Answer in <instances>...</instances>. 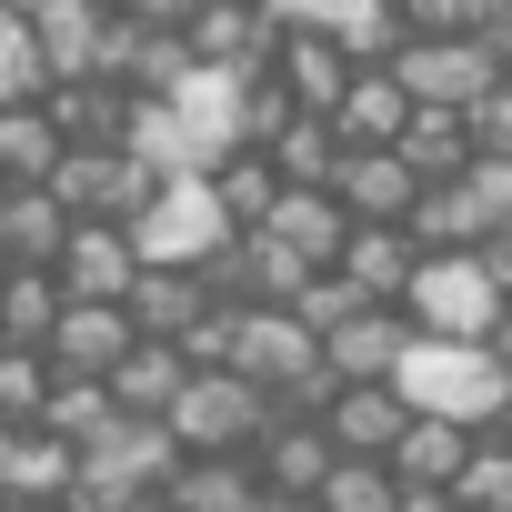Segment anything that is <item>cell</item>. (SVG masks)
<instances>
[{
	"instance_id": "cell-37",
	"label": "cell",
	"mask_w": 512,
	"mask_h": 512,
	"mask_svg": "<svg viewBox=\"0 0 512 512\" xmlns=\"http://www.w3.org/2000/svg\"><path fill=\"white\" fill-rule=\"evenodd\" d=\"M0 282H11V262H0Z\"/></svg>"
},
{
	"instance_id": "cell-9",
	"label": "cell",
	"mask_w": 512,
	"mask_h": 512,
	"mask_svg": "<svg viewBox=\"0 0 512 512\" xmlns=\"http://www.w3.org/2000/svg\"><path fill=\"white\" fill-rule=\"evenodd\" d=\"M141 332H131V302H61V322H51V372H71V382H111V362L131 352Z\"/></svg>"
},
{
	"instance_id": "cell-26",
	"label": "cell",
	"mask_w": 512,
	"mask_h": 512,
	"mask_svg": "<svg viewBox=\"0 0 512 512\" xmlns=\"http://www.w3.org/2000/svg\"><path fill=\"white\" fill-rule=\"evenodd\" d=\"M312 502H322V512H402V472H392L382 452H342Z\"/></svg>"
},
{
	"instance_id": "cell-4",
	"label": "cell",
	"mask_w": 512,
	"mask_h": 512,
	"mask_svg": "<svg viewBox=\"0 0 512 512\" xmlns=\"http://www.w3.org/2000/svg\"><path fill=\"white\" fill-rule=\"evenodd\" d=\"M412 101H432V111H472L492 81H512V61H502V41H482V31H402V51L382 61Z\"/></svg>"
},
{
	"instance_id": "cell-32",
	"label": "cell",
	"mask_w": 512,
	"mask_h": 512,
	"mask_svg": "<svg viewBox=\"0 0 512 512\" xmlns=\"http://www.w3.org/2000/svg\"><path fill=\"white\" fill-rule=\"evenodd\" d=\"M472 151H492V161H512V81H492V91L472 101Z\"/></svg>"
},
{
	"instance_id": "cell-20",
	"label": "cell",
	"mask_w": 512,
	"mask_h": 512,
	"mask_svg": "<svg viewBox=\"0 0 512 512\" xmlns=\"http://www.w3.org/2000/svg\"><path fill=\"white\" fill-rule=\"evenodd\" d=\"M161 492L181 512H251V502H262V472H251V452H181V472Z\"/></svg>"
},
{
	"instance_id": "cell-8",
	"label": "cell",
	"mask_w": 512,
	"mask_h": 512,
	"mask_svg": "<svg viewBox=\"0 0 512 512\" xmlns=\"http://www.w3.org/2000/svg\"><path fill=\"white\" fill-rule=\"evenodd\" d=\"M51 282H61L71 302H131L141 251H131V231H121V221H71V241H61Z\"/></svg>"
},
{
	"instance_id": "cell-16",
	"label": "cell",
	"mask_w": 512,
	"mask_h": 512,
	"mask_svg": "<svg viewBox=\"0 0 512 512\" xmlns=\"http://www.w3.org/2000/svg\"><path fill=\"white\" fill-rule=\"evenodd\" d=\"M402 422H412V402H402L392 382H332V402H322V432H332V452H382V462H392Z\"/></svg>"
},
{
	"instance_id": "cell-7",
	"label": "cell",
	"mask_w": 512,
	"mask_h": 512,
	"mask_svg": "<svg viewBox=\"0 0 512 512\" xmlns=\"http://www.w3.org/2000/svg\"><path fill=\"white\" fill-rule=\"evenodd\" d=\"M111 11L101 0H41L31 11V41H41V71L51 81H111Z\"/></svg>"
},
{
	"instance_id": "cell-29",
	"label": "cell",
	"mask_w": 512,
	"mask_h": 512,
	"mask_svg": "<svg viewBox=\"0 0 512 512\" xmlns=\"http://www.w3.org/2000/svg\"><path fill=\"white\" fill-rule=\"evenodd\" d=\"M51 352H21V342H0V422H41V402H51Z\"/></svg>"
},
{
	"instance_id": "cell-36",
	"label": "cell",
	"mask_w": 512,
	"mask_h": 512,
	"mask_svg": "<svg viewBox=\"0 0 512 512\" xmlns=\"http://www.w3.org/2000/svg\"><path fill=\"white\" fill-rule=\"evenodd\" d=\"M121 512H181V502H171V492H141V502H121Z\"/></svg>"
},
{
	"instance_id": "cell-18",
	"label": "cell",
	"mask_w": 512,
	"mask_h": 512,
	"mask_svg": "<svg viewBox=\"0 0 512 512\" xmlns=\"http://www.w3.org/2000/svg\"><path fill=\"white\" fill-rule=\"evenodd\" d=\"M61 241H71V211H61L41 181L0 191V262H21V272H51V262H61Z\"/></svg>"
},
{
	"instance_id": "cell-2",
	"label": "cell",
	"mask_w": 512,
	"mask_h": 512,
	"mask_svg": "<svg viewBox=\"0 0 512 512\" xmlns=\"http://www.w3.org/2000/svg\"><path fill=\"white\" fill-rule=\"evenodd\" d=\"M131 251H141V272H211L221 251L241 241V221L221 211V191H211V171H171L131 221Z\"/></svg>"
},
{
	"instance_id": "cell-14",
	"label": "cell",
	"mask_w": 512,
	"mask_h": 512,
	"mask_svg": "<svg viewBox=\"0 0 512 512\" xmlns=\"http://www.w3.org/2000/svg\"><path fill=\"white\" fill-rule=\"evenodd\" d=\"M322 121L342 131V151H392V141H402V121H412V91H402L382 61H362V71H352V91H342Z\"/></svg>"
},
{
	"instance_id": "cell-17",
	"label": "cell",
	"mask_w": 512,
	"mask_h": 512,
	"mask_svg": "<svg viewBox=\"0 0 512 512\" xmlns=\"http://www.w3.org/2000/svg\"><path fill=\"white\" fill-rule=\"evenodd\" d=\"M332 191H342V211H352V221H412V201H422V171H412L402 151H342Z\"/></svg>"
},
{
	"instance_id": "cell-28",
	"label": "cell",
	"mask_w": 512,
	"mask_h": 512,
	"mask_svg": "<svg viewBox=\"0 0 512 512\" xmlns=\"http://www.w3.org/2000/svg\"><path fill=\"white\" fill-rule=\"evenodd\" d=\"M211 191H221V211H231L241 231H262L272 201H282V171H272V151H231V161L211 171Z\"/></svg>"
},
{
	"instance_id": "cell-5",
	"label": "cell",
	"mask_w": 512,
	"mask_h": 512,
	"mask_svg": "<svg viewBox=\"0 0 512 512\" xmlns=\"http://www.w3.org/2000/svg\"><path fill=\"white\" fill-rule=\"evenodd\" d=\"M161 422H171L181 452H251V442L272 432V392L241 382L231 362H191V382H181V402Z\"/></svg>"
},
{
	"instance_id": "cell-22",
	"label": "cell",
	"mask_w": 512,
	"mask_h": 512,
	"mask_svg": "<svg viewBox=\"0 0 512 512\" xmlns=\"http://www.w3.org/2000/svg\"><path fill=\"white\" fill-rule=\"evenodd\" d=\"M412 262H422V241H412L402 221H352V241H342V262H332V272H352L372 302H402Z\"/></svg>"
},
{
	"instance_id": "cell-13",
	"label": "cell",
	"mask_w": 512,
	"mask_h": 512,
	"mask_svg": "<svg viewBox=\"0 0 512 512\" xmlns=\"http://www.w3.org/2000/svg\"><path fill=\"white\" fill-rule=\"evenodd\" d=\"M282 251H302L312 272H332L342 262V241H352V211H342V191H312V181H282V201H272V221H262Z\"/></svg>"
},
{
	"instance_id": "cell-10",
	"label": "cell",
	"mask_w": 512,
	"mask_h": 512,
	"mask_svg": "<svg viewBox=\"0 0 512 512\" xmlns=\"http://www.w3.org/2000/svg\"><path fill=\"white\" fill-rule=\"evenodd\" d=\"M262 71H272V91H282L292 111H332V101L352 91V71H362V61H352L342 41H322V31H292V21H282V41H272V61H262Z\"/></svg>"
},
{
	"instance_id": "cell-21",
	"label": "cell",
	"mask_w": 512,
	"mask_h": 512,
	"mask_svg": "<svg viewBox=\"0 0 512 512\" xmlns=\"http://www.w3.org/2000/svg\"><path fill=\"white\" fill-rule=\"evenodd\" d=\"M181 382H191V352H181V342H131V352L111 362V402L141 412V422H161V412L181 402Z\"/></svg>"
},
{
	"instance_id": "cell-19",
	"label": "cell",
	"mask_w": 512,
	"mask_h": 512,
	"mask_svg": "<svg viewBox=\"0 0 512 512\" xmlns=\"http://www.w3.org/2000/svg\"><path fill=\"white\" fill-rule=\"evenodd\" d=\"M472 442H482V432L412 412V422H402V442H392V472H402V492H452V482H462V462H472Z\"/></svg>"
},
{
	"instance_id": "cell-38",
	"label": "cell",
	"mask_w": 512,
	"mask_h": 512,
	"mask_svg": "<svg viewBox=\"0 0 512 512\" xmlns=\"http://www.w3.org/2000/svg\"><path fill=\"white\" fill-rule=\"evenodd\" d=\"M0 512H11V502H0Z\"/></svg>"
},
{
	"instance_id": "cell-15",
	"label": "cell",
	"mask_w": 512,
	"mask_h": 512,
	"mask_svg": "<svg viewBox=\"0 0 512 512\" xmlns=\"http://www.w3.org/2000/svg\"><path fill=\"white\" fill-rule=\"evenodd\" d=\"M402 342H412L402 302H372V312H352L342 332H322V372H332V382H392Z\"/></svg>"
},
{
	"instance_id": "cell-27",
	"label": "cell",
	"mask_w": 512,
	"mask_h": 512,
	"mask_svg": "<svg viewBox=\"0 0 512 512\" xmlns=\"http://www.w3.org/2000/svg\"><path fill=\"white\" fill-rule=\"evenodd\" d=\"M61 302H71V292H61L51 272H21V262H11V282H0V342L41 352V342H51V322H61Z\"/></svg>"
},
{
	"instance_id": "cell-34",
	"label": "cell",
	"mask_w": 512,
	"mask_h": 512,
	"mask_svg": "<svg viewBox=\"0 0 512 512\" xmlns=\"http://www.w3.org/2000/svg\"><path fill=\"white\" fill-rule=\"evenodd\" d=\"M402 512H462L452 492H402Z\"/></svg>"
},
{
	"instance_id": "cell-25",
	"label": "cell",
	"mask_w": 512,
	"mask_h": 512,
	"mask_svg": "<svg viewBox=\"0 0 512 512\" xmlns=\"http://www.w3.org/2000/svg\"><path fill=\"white\" fill-rule=\"evenodd\" d=\"M262 151H272V171H282V181H312V191H332V171H342V131H332L322 111H292Z\"/></svg>"
},
{
	"instance_id": "cell-12",
	"label": "cell",
	"mask_w": 512,
	"mask_h": 512,
	"mask_svg": "<svg viewBox=\"0 0 512 512\" xmlns=\"http://www.w3.org/2000/svg\"><path fill=\"white\" fill-rule=\"evenodd\" d=\"M332 462H342V452H332L322 412H282L262 442H251V472H262V492H292V502H312Z\"/></svg>"
},
{
	"instance_id": "cell-23",
	"label": "cell",
	"mask_w": 512,
	"mask_h": 512,
	"mask_svg": "<svg viewBox=\"0 0 512 512\" xmlns=\"http://www.w3.org/2000/svg\"><path fill=\"white\" fill-rule=\"evenodd\" d=\"M422 181H462L482 151H472V111H432V101H412V121H402V141H392Z\"/></svg>"
},
{
	"instance_id": "cell-31",
	"label": "cell",
	"mask_w": 512,
	"mask_h": 512,
	"mask_svg": "<svg viewBox=\"0 0 512 512\" xmlns=\"http://www.w3.org/2000/svg\"><path fill=\"white\" fill-rule=\"evenodd\" d=\"M462 191H472V211H482V231H512V161H492V151H482V161L462 171Z\"/></svg>"
},
{
	"instance_id": "cell-35",
	"label": "cell",
	"mask_w": 512,
	"mask_h": 512,
	"mask_svg": "<svg viewBox=\"0 0 512 512\" xmlns=\"http://www.w3.org/2000/svg\"><path fill=\"white\" fill-rule=\"evenodd\" d=\"M251 512H322V502H292V492H262V502H251Z\"/></svg>"
},
{
	"instance_id": "cell-1",
	"label": "cell",
	"mask_w": 512,
	"mask_h": 512,
	"mask_svg": "<svg viewBox=\"0 0 512 512\" xmlns=\"http://www.w3.org/2000/svg\"><path fill=\"white\" fill-rule=\"evenodd\" d=\"M392 392L412 412H432V422H462V432L512 422V362L492 342H432V332H412L402 362H392Z\"/></svg>"
},
{
	"instance_id": "cell-6",
	"label": "cell",
	"mask_w": 512,
	"mask_h": 512,
	"mask_svg": "<svg viewBox=\"0 0 512 512\" xmlns=\"http://www.w3.org/2000/svg\"><path fill=\"white\" fill-rule=\"evenodd\" d=\"M71 221H131L151 191H161V171L131 151V141H71L61 161H51V181H41Z\"/></svg>"
},
{
	"instance_id": "cell-3",
	"label": "cell",
	"mask_w": 512,
	"mask_h": 512,
	"mask_svg": "<svg viewBox=\"0 0 512 512\" xmlns=\"http://www.w3.org/2000/svg\"><path fill=\"white\" fill-rule=\"evenodd\" d=\"M512 312V282L482 262V251H422L402 282V322L432 342H492V322Z\"/></svg>"
},
{
	"instance_id": "cell-11",
	"label": "cell",
	"mask_w": 512,
	"mask_h": 512,
	"mask_svg": "<svg viewBox=\"0 0 512 512\" xmlns=\"http://www.w3.org/2000/svg\"><path fill=\"white\" fill-rule=\"evenodd\" d=\"M211 312H221V292H211V272H141L131 282V332L141 342H201L211 332Z\"/></svg>"
},
{
	"instance_id": "cell-33",
	"label": "cell",
	"mask_w": 512,
	"mask_h": 512,
	"mask_svg": "<svg viewBox=\"0 0 512 512\" xmlns=\"http://www.w3.org/2000/svg\"><path fill=\"white\" fill-rule=\"evenodd\" d=\"M191 11L201 0H121V21H141V31H191Z\"/></svg>"
},
{
	"instance_id": "cell-24",
	"label": "cell",
	"mask_w": 512,
	"mask_h": 512,
	"mask_svg": "<svg viewBox=\"0 0 512 512\" xmlns=\"http://www.w3.org/2000/svg\"><path fill=\"white\" fill-rule=\"evenodd\" d=\"M71 141H61V121H51V101H0V181H51V161H61Z\"/></svg>"
},
{
	"instance_id": "cell-30",
	"label": "cell",
	"mask_w": 512,
	"mask_h": 512,
	"mask_svg": "<svg viewBox=\"0 0 512 512\" xmlns=\"http://www.w3.org/2000/svg\"><path fill=\"white\" fill-rule=\"evenodd\" d=\"M452 502L462 512H512V442H472V462H462V482H452Z\"/></svg>"
}]
</instances>
